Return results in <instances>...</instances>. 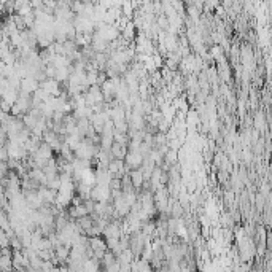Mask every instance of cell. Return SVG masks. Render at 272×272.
<instances>
[{"instance_id": "6da1fadb", "label": "cell", "mask_w": 272, "mask_h": 272, "mask_svg": "<svg viewBox=\"0 0 272 272\" xmlns=\"http://www.w3.org/2000/svg\"><path fill=\"white\" fill-rule=\"evenodd\" d=\"M128 175H129V178H131V183H132L134 189L142 188V185H143L145 180H143V175H142V170H140V169L129 170V172H128Z\"/></svg>"}, {"instance_id": "7a4b0ae2", "label": "cell", "mask_w": 272, "mask_h": 272, "mask_svg": "<svg viewBox=\"0 0 272 272\" xmlns=\"http://www.w3.org/2000/svg\"><path fill=\"white\" fill-rule=\"evenodd\" d=\"M108 189H110V191H119V189H121V178L112 177V180H110V183H108Z\"/></svg>"}]
</instances>
